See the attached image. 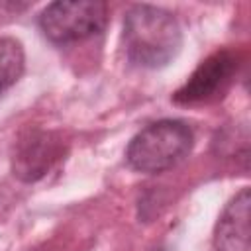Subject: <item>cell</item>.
Masks as SVG:
<instances>
[{"label":"cell","instance_id":"cell-1","mask_svg":"<svg viewBox=\"0 0 251 251\" xmlns=\"http://www.w3.org/2000/svg\"><path fill=\"white\" fill-rule=\"evenodd\" d=\"M180 45V24L171 12L147 4L127 10L124 18V49L133 65L161 69L178 55Z\"/></svg>","mask_w":251,"mask_h":251},{"label":"cell","instance_id":"cell-2","mask_svg":"<svg viewBox=\"0 0 251 251\" xmlns=\"http://www.w3.org/2000/svg\"><path fill=\"white\" fill-rule=\"evenodd\" d=\"M194 133L180 120H159L143 127L127 145L126 159L137 173H163L178 165L192 149Z\"/></svg>","mask_w":251,"mask_h":251},{"label":"cell","instance_id":"cell-3","mask_svg":"<svg viewBox=\"0 0 251 251\" xmlns=\"http://www.w3.org/2000/svg\"><path fill=\"white\" fill-rule=\"evenodd\" d=\"M108 20V6L98 0L53 2L39 14V27L53 43H75L100 33Z\"/></svg>","mask_w":251,"mask_h":251},{"label":"cell","instance_id":"cell-4","mask_svg":"<svg viewBox=\"0 0 251 251\" xmlns=\"http://www.w3.org/2000/svg\"><path fill=\"white\" fill-rule=\"evenodd\" d=\"M63 141L53 131L29 129L20 135L14 145L12 169L25 182L39 180L63 157Z\"/></svg>","mask_w":251,"mask_h":251},{"label":"cell","instance_id":"cell-5","mask_svg":"<svg viewBox=\"0 0 251 251\" xmlns=\"http://www.w3.org/2000/svg\"><path fill=\"white\" fill-rule=\"evenodd\" d=\"M237 71V57L231 51H218L198 65L190 78L176 90L180 104H200L218 98L231 82Z\"/></svg>","mask_w":251,"mask_h":251},{"label":"cell","instance_id":"cell-6","mask_svg":"<svg viewBox=\"0 0 251 251\" xmlns=\"http://www.w3.org/2000/svg\"><path fill=\"white\" fill-rule=\"evenodd\" d=\"M249 188L235 194L218 218L214 231L216 251H249L251 229H249Z\"/></svg>","mask_w":251,"mask_h":251},{"label":"cell","instance_id":"cell-7","mask_svg":"<svg viewBox=\"0 0 251 251\" xmlns=\"http://www.w3.org/2000/svg\"><path fill=\"white\" fill-rule=\"evenodd\" d=\"M24 49L12 37H0V94L16 84L24 73Z\"/></svg>","mask_w":251,"mask_h":251}]
</instances>
